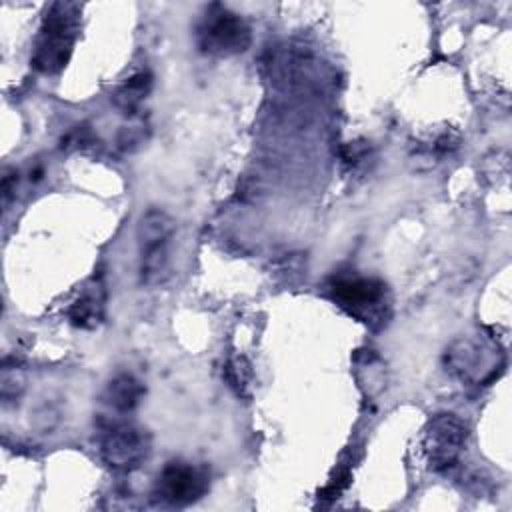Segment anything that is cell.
<instances>
[{"label": "cell", "instance_id": "cell-1", "mask_svg": "<svg viewBox=\"0 0 512 512\" xmlns=\"http://www.w3.org/2000/svg\"><path fill=\"white\" fill-rule=\"evenodd\" d=\"M82 6L76 2H52L38 28L30 64L40 74H58L66 68L80 34Z\"/></svg>", "mask_w": 512, "mask_h": 512}, {"label": "cell", "instance_id": "cell-2", "mask_svg": "<svg viewBox=\"0 0 512 512\" xmlns=\"http://www.w3.org/2000/svg\"><path fill=\"white\" fill-rule=\"evenodd\" d=\"M176 230L174 218L162 208H148L136 226L140 252V282L160 286L170 276V242Z\"/></svg>", "mask_w": 512, "mask_h": 512}, {"label": "cell", "instance_id": "cell-3", "mask_svg": "<svg viewBox=\"0 0 512 512\" xmlns=\"http://www.w3.org/2000/svg\"><path fill=\"white\" fill-rule=\"evenodd\" d=\"M250 42L252 30L246 20L220 4L208 6L196 26V44L208 56H236L246 52Z\"/></svg>", "mask_w": 512, "mask_h": 512}, {"label": "cell", "instance_id": "cell-4", "mask_svg": "<svg viewBox=\"0 0 512 512\" xmlns=\"http://www.w3.org/2000/svg\"><path fill=\"white\" fill-rule=\"evenodd\" d=\"M446 370L466 382L488 384L502 370V350L488 338H458L444 356Z\"/></svg>", "mask_w": 512, "mask_h": 512}, {"label": "cell", "instance_id": "cell-5", "mask_svg": "<svg viewBox=\"0 0 512 512\" xmlns=\"http://www.w3.org/2000/svg\"><path fill=\"white\" fill-rule=\"evenodd\" d=\"M468 442V426L454 414H436L424 428V452L430 470H450L464 452Z\"/></svg>", "mask_w": 512, "mask_h": 512}, {"label": "cell", "instance_id": "cell-6", "mask_svg": "<svg viewBox=\"0 0 512 512\" xmlns=\"http://www.w3.org/2000/svg\"><path fill=\"white\" fill-rule=\"evenodd\" d=\"M150 448V434L130 422L110 424L100 436L102 460L110 468L122 472L136 470L148 458Z\"/></svg>", "mask_w": 512, "mask_h": 512}, {"label": "cell", "instance_id": "cell-7", "mask_svg": "<svg viewBox=\"0 0 512 512\" xmlns=\"http://www.w3.org/2000/svg\"><path fill=\"white\" fill-rule=\"evenodd\" d=\"M208 490V476L204 470L184 462H168L156 480L154 498L168 506H188L200 500Z\"/></svg>", "mask_w": 512, "mask_h": 512}, {"label": "cell", "instance_id": "cell-8", "mask_svg": "<svg viewBox=\"0 0 512 512\" xmlns=\"http://www.w3.org/2000/svg\"><path fill=\"white\" fill-rule=\"evenodd\" d=\"M330 292L342 308L364 322L380 314L386 298V286L380 280L362 276H340L330 284Z\"/></svg>", "mask_w": 512, "mask_h": 512}, {"label": "cell", "instance_id": "cell-9", "mask_svg": "<svg viewBox=\"0 0 512 512\" xmlns=\"http://www.w3.org/2000/svg\"><path fill=\"white\" fill-rule=\"evenodd\" d=\"M104 302H106L104 286H102V282L94 280L92 284H88L82 290V294L68 308L70 322L84 330L96 328L104 318V308H106Z\"/></svg>", "mask_w": 512, "mask_h": 512}, {"label": "cell", "instance_id": "cell-10", "mask_svg": "<svg viewBox=\"0 0 512 512\" xmlns=\"http://www.w3.org/2000/svg\"><path fill=\"white\" fill-rule=\"evenodd\" d=\"M144 384L128 372L116 374L104 388L102 400L116 412H132L144 398Z\"/></svg>", "mask_w": 512, "mask_h": 512}, {"label": "cell", "instance_id": "cell-11", "mask_svg": "<svg viewBox=\"0 0 512 512\" xmlns=\"http://www.w3.org/2000/svg\"><path fill=\"white\" fill-rule=\"evenodd\" d=\"M152 88V76L148 72H138L130 76L122 86L116 88L112 100L118 110H122L128 116H136L142 100L148 96Z\"/></svg>", "mask_w": 512, "mask_h": 512}, {"label": "cell", "instance_id": "cell-12", "mask_svg": "<svg viewBox=\"0 0 512 512\" xmlns=\"http://www.w3.org/2000/svg\"><path fill=\"white\" fill-rule=\"evenodd\" d=\"M356 372L366 374V376H358V380L368 396H374L384 388V364L370 350L356 356Z\"/></svg>", "mask_w": 512, "mask_h": 512}, {"label": "cell", "instance_id": "cell-13", "mask_svg": "<svg viewBox=\"0 0 512 512\" xmlns=\"http://www.w3.org/2000/svg\"><path fill=\"white\" fill-rule=\"evenodd\" d=\"M224 378L228 386L242 398H250L252 386H254V374L252 366L244 356H234L224 366Z\"/></svg>", "mask_w": 512, "mask_h": 512}, {"label": "cell", "instance_id": "cell-14", "mask_svg": "<svg viewBox=\"0 0 512 512\" xmlns=\"http://www.w3.org/2000/svg\"><path fill=\"white\" fill-rule=\"evenodd\" d=\"M26 388V374H24V368L16 362L10 364V360L6 358L4 364H2V372H0V396H2V402L8 404V402H14L22 396Z\"/></svg>", "mask_w": 512, "mask_h": 512}, {"label": "cell", "instance_id": "cell-15", "mask_svg": "<svg viewBox=\"0 0 512 512\" xmlns=\"http://www.w3.org/2000/svg\"><path fill=\"white\" fill-rule=\"evenodd\" d=\"M148 138V124L142 118L132 116L128 124H124L116 136V144L122 152L138 150Z\"/></svg>", "mask_w": 512, "mask_h": 512}, {"label": "cell", "instance_id": "cell-16", "mask_svg": "<svg viewBox=\"0 0 512 512\" xmlns=\"http://www.w3.org/2000/svg\"><path fill=\"white\" fill-rule=\"evenodd\" d=\"M16 184H18V172L12 168H6L2 174V202L4 208L8 206V202L12 200L14 192H16Z\"/></svg>", "mask_w": 512, "mask_h": 512}]
</instances>
